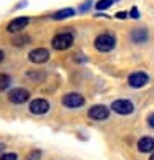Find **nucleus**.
<instances>
[{"mask_svg": "<svg viewBox=\"0 0 154 160\" xmlns=\"http://www.w3.org/2000/svg\"><path fill=\"white\" fill-rule=\"evenodd\" d=\"M109 108H106L103 104H96V106H91L88 109V117L93 121H104L109 117Z\"/></svg>", "mask_w": 154, "mask_h": 160, "instance_id": "obj_4", "label": "nucleus"}, {"mask_svg": "<svg viewBox=\"0 0 154 160\" xmlns=\"http://www.w3.org/2000/svg\"><path fill=\"white\" fill-rule=\"evenodd\" d=\"M138 150L141 153H149L154 150V139L149 137V135H146V137H141L138 140Z\"/></svg>", "mask_w": 154, "mask_h": 160, "instance_id": "obj_11", "label": "nucleus"}, {"mask_svg": "<svg viewBox=\"0 0 154 160\" xmlns=\"http://www.w3.org/2000/svg\"><path fill=\"white\" fill-rule=\"evenodd\" d=\"M147 126H149L151 129H154V112L147 116Z\"/></svg>", "mask_w": 154, "mask_h": 160, "instance_id": "obj_18", "label": "nucleus"}, {"mask_svg": "<svg viewBox=\"0 0 154 160\" xmlns=\"http://www.w3.org/2000/svg\"><path fill=\"white\" fill-rule=\"evenodd\" d=\"M72 45H73V35L72 33H66V32L55 35L53 40H51V46L55 50H66Z\"/></svg>", "mask_w": 154, "mask_h": 160, "instance_id": "obj_3", "label": "nucleus"}, {"mask_svg": "<svg viewBox=\"0 0 154 160\" xmlns=\"http://www.w3.org/2000/svg\"><path fill=\"white\" fill-rule=\"evenodd\" d=\"M149 160H154V153H152V155H151V157H149Z\"/></svg>", "mask_w": 154, "mask_h": 160, "instance_id": "obj_24", "label": "nucleus"}, {"mask_svg": "<svg viewBox=\"0 0 154 160\" xmlns=\"http://www.w3.org/2000/svg\"><path fill=\"white\" fill-rule=\"evenodd\" d=\"M61 104L66 106V108H81L83 104H85V98L81 96V94L78 92H68L65 94V96L61 98Z\"/></svg>", "mask_w": 154, "mask_h": 160, "instance_id": "obj_8", "label": "nucleus"}, {"mask_svg": "<svg viewBox=\"0 0 154 160\" xmlns=\"http://www.w3.org/2000/svg\"><path fill=\"white\" fill-rule=\"evenodd\" d=\"M0 160H19V157H17V153H13V152H7L0 157Z\"/></svg>", "mask_w": 154, "mask_h": 160, "instance_id": "obj_17", "label": "nucleus"}, {"mask_svg": "<svg viewBox=\"0 0 154 160\" xmlns=\"http://www.w3.org/2000/svg\"><path fill=\"white\" fill-rule=\"evenodd\" d=\"M48 109H50V102H48L46 99H43V98L33 99L32 102H30V106H28V111H30L32 114H35V116L46 114V112H48Z\"/></svg>", "mask_w": 154, "mask_h": 160, "instance_id": "obj_6", "label": "nucleus"}, {"mask_svg": "<svg viewBox=\"0 0 154 160\" xmlns=\"http://www.w3.org/2000/svg\"><path fill=\"white\" fill-rule=\"evenodd\" d=\"M40 157H41V152H40L38 149H33V150L27 155V160H40Z\"/></svg>", "mask_w": 154, "mask_h": 160, "instance_id": "obj_16", "label": "nucleus"}, {"mask_svg": "<svg viewBox=\"0 0 154 160\" xmlns=\"http://www.w3.org/2000/svg\"><path fill=\"white\" fill-rule=\"evenodd\" d=\"M50 58V51L46 48H35L28 53V60L35 64H41V63H46Z\"/></svg>", "mask_w": 154, "mask_h": 160, "instance_id": "obj_9", "label": "nucleus"}, {"mask_svg": "<svg viewBox=\"0 0 154 160\" xmlns=\"http://www.w3.org/2000/svg\"><path fill=\"white\" fill-rule=\"evenodd\" d=\"M113 2L114 0H98L94 7H96V10H106V8H109L111 5H113Z\"/></svg>", "mask_w": 154, "mask_h": 160, "instance_id": "obj_15", "label": "nucleus"}, {"mask_svg": "<svg viewBox=\"0 0 154 160\" xmlns=\"http://www.w3.org/2000/svg\"><path fill=\"white\" fill-rule=\"evenodd\" d=\"M147 81H149V76H147L144 71H136V73L129 74L128 78V84L134 88V89H139V88H143L147 84Z\"/></svg>", "mask_w": 154, "mask_h": 160, "instance_id": "obj_7", "label": "nucleus"}, {"mask_svg": "<svg viewBox=\"0 0 154 160\" xmlns=\"http://www.w3.org/2000/svg\"><path fill=\"white\" fill-rule=\"evenodd\" d=\"M73 15H75V10L73 8H61V10L55 12L51 18L53 20H63V18H70V17H73Z\"/></svg>", "mask_w": 154, "mask_h": 160, "instance_id": "obj_13", "label": "nucleus"}, {"mask_svg": "<svg viewBox=\"0 0 154 160\" xmlns=\"http://www.w3.org/2000/svg\"><path fill=\"white\" fill-rule=\"evenodd\" d=\"M30 99V91L25 89V88H13L8 92V101L13 104H23Z\"/></svg>", "mask_w": 154, "mask_h": 160, "instance_id": "obj_5", "label": "nucleus"}, {"mask_svg": "<svg viewBox=\"0 0 154 160\" xmlns=\"http://www.w3.org/2000/svg\"><path fill=\"white\" fill-rule=\"evenodd\" d=\"M129 37H131V40L134 43H144L147 40V30H144V28H136V30L131 32Z\"/></svg>", "mask_w": 154, "mask_h": 160, "instance_id": "obj_12", "label": "nucleus"}, {"mask_svg": "<svg viewBox=\"0 0 154 160\" xmlns=\"http://www.w3.org/2000/svg\"><path fill=\"white\" fill-rule=\"evenodd\" d=\"M10 76L8 74H3V73H0V91H3V89H7V88L10 86Z\"/></svg>", "mask_w": 154, "mask_h": 160, "instance_id": "obj_14", "label": "nucleus"}, {"mask_svg": "<svg viewBox=\"0 0 154 160\" xmlns=\"http://www.w3.org/2000/svg\"><path fill=\"white\" fill-rule=\"evenodd\" d=\"M126 12H118V13H116V17H118V18H126Z\"/></svg>", "mask_w": 154, "mask_h": 160, "instance_id": "obj_21", "label": "nucleus"}, {"mask_svg": "<svg viewBox=\"0 0 154 160\" xmlns=\"http://www.w3.org/2000/svg\"><path fill=\"white\" fill-rule=\"evenodd\" d=\"M90 5H91V0H86L85 5H81V7H80V12H86L88 8H90Z\"/></svg>", "mask_w": 154, "mask_h": 160, "instance_id": "obj_19", "label": "nucleus"}, {"mask_svg": "<svg viewBox=\"0 0 154 160\" xmlns=\"http://www.w3.org/2000/svg\"><path fill=\"white\" fill-rule=\"evenodd\" d=\"M28 23H30V18L28 17H17V18H13L10 23H8V27H7V32L10 33H17V32H22L23 28H25Z\"/></svg>", "mask_w": 154, "mask_h": 160, "instance_id": "obj_10", "label": "nucleus"}, {"mask_svg": "<svg viewBox=\"0 0 154 160\" xmlns=\"http://www.w3.org/2000/svg\"><path fill=\"white\" fill-rule=\"evenodd\" d=\"M131 17H133V18H139V12H138V8H131Z\"/></svg>", "mask_w": 154, "mask_h": 160, "instance_id": "obj_20", "label": "nucleus"}, {"mask_svg": "<svg viewBox=\"0 0 154 160\" xmlns=\"http://www.w3.org/2000/svg\"><path fill=\"white\" fill-rule=\"evenodd\" d=\"M0 61H3V51L0 50Z\"/></svg>", "mask_w": 154, "mask_h": 160, "instance_id": "obj_22", "label": "nucleus"}, {"mask_svg": "<svg viewBox=\"0 0 154 160\" xmlns=\"http://www.w3.org/2000/svg\"><path fill=\"white\" fill-rule=\"evenodd\" d=\"M114 45H116V38L113 37V35H109V33H101V35H98L96 40H94V46H96V50L98 51H111L114 48Z\"/></svg>", "mask_w": 154, "mask_h": 160, "instance_id": "obj_1", "label": "nucleus"}, {"mask_svg": "<svg viewBox=\"0 0 154 160\" xmlns=\"http://www.w3.org/2000/svg\"><path fill=\"white\" fill-rule=\"evenodd\" d=\"M109 109L113 112H116V114H119V116H128V114H133L134 112V104L128 99H116L111 102Z\"/></svg>", "mask_w": 154, "mask_h": 160, "instance_id": "obj_2", "label": "nucleus"}, {"mask_svg": "<svg viewBox=\"0 0 154 160\" xmlns=\"http://www.w3.org/2000/svg\"><path fill=\"white\" fill-rule=\"evenodd\" d=\"M3 149H5V145H3V144H0V152H2Z\"/></svg>", "mask_w": 154, "mask_h": 160, "instance_id": "obj_23", "label": "nucleus"}]
</instances>
